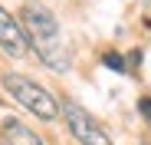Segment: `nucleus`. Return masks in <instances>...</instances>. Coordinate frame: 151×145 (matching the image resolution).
Segmentation results:
<instances>
[{"label":"nucleus","mask_w":151,"mask_h":145,"mask_svg":"<svg viewBox=\"0 0 151 145\" xmlns=\"http://www.w3.org/2000/svg\"><path fill=\"white\" fill-rule=\"evenodd\" d=\"M0 145H43V138L33 129H27L20 119H7L0 125Z\"/></svg>","instance_id":"nucleus-5"},{"label":"nucleus","mask_w":151,"mask_h":145,"mask_svg":"<svg viewBox=\"0 0 151 145\" xmlns=\"http://www.w3.org/2000/svg\"><path fill=\"white\" fill-rule=\"evenodd\" d=\"M4 89L13 96V99L27 109V112H33L36 119H43V122H53V119L59 115V102H56V96L49 92V89H43L40 83H33L30 76H20V72H4Z\"/></svg>","instance_id":"nucleus-2"},{"label":"nucleus","mask_w":151,"mask_h":145,"mask_svg":"<svg viewBox=\"0 0 151 145\" xmlns=\"http://www.w3.org/2000/svg\"><path fill=\"white\" fill-rule=\"evenodd\" d=\"M0 50H4L7 56H13V59H23L27 56V36H23V30H20V20L10 13V10H4L0 7Z\"/></svg>","instance_id":"nucleus-4"},{"label":"nucleus","mask_w":151,"mask_h":145,"mask_svg":"<svg viewBox=\"0 0 151 145\" xmlns=\"http://www.w3.org/2000/svg\"><path fill=\"white\" fill-rule=\"evenodd\" d=\"M59 112H63L69 132L76 135V142H79V145H115L112 135L105 132V125L99 122L95 115H89L79 102H63Z\"/></svg>","instance_id":"nucleus-3"},{"label":"nucleus","mask_w":151,"mask_h":145,"mask_svg":"<svg viewBox=\"0 0 151 145\" xmlns=\"http://www.w3.org/2000/svg\"><path fill=\"white\" fill-rule=\"evenodd\" d=\"M141 4H145V7H151V0H141Z\"/></svg>","instance_id":"nucleus-8"},{"label":"nucleus","mask_w":151,"mask_h":145,"mask_svg":"<svg viewBox=\"0 0 151 145\" xmlns=\"http://www.w3.org/2000/svg\"><path fill=\"white\" fill-rule=\"evenodd\" d=\"M102 63H105L109 69H115V72H125V59H122V53H115V50L102 53Z\"/></svg>","instance_id":"nucleus-6"},{"label":"nucleus","mask_w":151,"mask_h":145,"mask_svg":"<svg viewBox=\"0 0 151 145\" xmlns=\"http://www.w3.org/2000/svg\"><path fill=\"white\" fill-rule=\"evenodd\" d=\"M20 30L27 36V46L40 56V63L53 72H66L69 69V46L63 40L59 20L49 13L43 4H23L20 13Z\"/></svg>","instance_id":"nucleus-1"},{"label":"nucleus","mask_w":151,"mask_h":145,"mask_svg":"<svg viewBox=\"0 0 151 145\" xmlns=\"http://www.w3.org/2000/svg\"><path fill=\"white\" fill-rule=\"evenodd\" d=\"M138 112H141V119L151 125V96H141L138 99Z\"/></svg>","instance_id":"nucleus-7"}]
</instances>
